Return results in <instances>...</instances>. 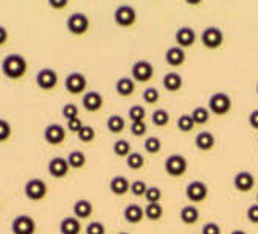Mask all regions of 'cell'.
Listing matches in <instances>:
<instances>
[{
  "instance_id": "cell-19",
  "label": "cell",
  "mask_w": 258,
  "mask_h": 234,
  "mask_svg": "<svg viewBox=\"0 0 258 234\" xmlns=\"http://www.w3.org/2000/svg\"><path fill=\"white\" fill-rule=\"evenodd\" d=\"M165 61H167V64L171 67H179L185 63V52L177 45L170 47L167 50V53H165Z\"/></svg>"
},
{
  "instance_id": "cell-5",
  "label": "cell",
  "mask_w": 258,
  "mask_h": 234,
  "mask_svg": "<svg viewBox=\"0 0 258 234\" xmlns=\"http://www.w3.org/2000/svg\"><path fill=\"white\" fill-rule=\"evenodd\" d=\"M187 169H188V163L182 155H171L165 161V172L173 178L182 176L187 172Z\"/></svg>"
},
{
  "instance_id": "cell-39",
  "label": "cell",
  "mask_w": 258,
  "mask_h": 234,
  "mask_svg": "<svg viewBox=\"0 0 258 234\" xmlns=\"http://www.w3.org/2000/svg\"><path fill=\"white\" fill-rule=\"evenodd\" d=\"M160 199H162V191L156 186L148 188V191H146V194H145V200L148 203H159Z\"/></svg>"
},
{
  "instance_id": "cell-16",
  "label": "cell",
  "mask_w": 258,
  "mask_h": 234,
  "mask_svg": "<svg viewBox=\"0 0 258 234\" xmlns=\"http://www.w3.org/2000/svg\"><path fill=\"white\" fill-rule=\"evenodd\" d=\"M103 96L100 92H95V91H90V92H86L83 96V108L86 111H90V113H97L103 108Z\"/></svg>"
},
{
  "instance_id": "cell-30",
  "label": "cell",
  "mask_w": 258,
  "mask_h": 234,
  "mask_svg": "<svg viewBox=\"0 0 258 234\" xmlns=\"http://www.w3.org/2000/svg\"><path fill=\"white\" fill-rule=\"evenodd\" d=\"M114 153L118 156V158H127L131 155V144H129L126 139H118L114 142V147H112Z\"/></svg>"
},
{
  "instance_id": "cell-32",
  "label": "cell",
  "mask_w": 258,
  "mask_h": 234,
  "mask_svg": "<svg viewBox=\"0 0 258 234\" xmlns=\"http://www.w3.org/2000/svg\"><path fill=\"white\" fill-rule=\"evenodd\" d=\"M191 117H193L196 125H204L210 119V111L207 110V108H204V106H198V108H195V110L191 111Z\"/></svg>"
},
{
  "instance_id": "cell-44",
  "label": "cell",
  "mask_w": 258,
  "mask_h": 234,
  "mask_svg": "<svg viewBox=\"0 0 258 234\" xmlns=\"http://www.w3.org/2000/svg\"><path fill=\"white\" fill-rule=\"evenodd\" d=\"M146 131H148V127H146L145 120L143 122H133L131 123V133L134 136H143Z\"/></svg>"
},
{
  "instance_id": "cell-37",
  "label": "cell",
  "mask_w": 258,
  "mask_h": 234,
  "mask_svg": "<svg viewBox=\"0 0 258 234\" xmlns=\"http://www.w3.org/2000/svg\"><path fill=\"white\" fill-rule=\"evenodd\" d=\"M129 119H131L133 122H143L145 117H146V111H145V108L140 106V105H134L129 108Z\"/></svg>"
},
{
  "instance_id": "cell-8",
  "label": "cell",
  "mask_w": 258,
  "mask_h": 234,
  "mask_svg": "<svg viewBox=\"0 0 258 234\" xmlns=\"http://www.w3.org/2000/svg\"><path fill=\"white\" fill-rule=\"evenodd\" d=\"M13 234H34L36 232V222L33 217L27 214H21L11 222Z\"/></svg>"
},
{
  "instance_id": "cell-34",
  "label": "cell",
  "mask_w": 258,
  "mask_h": 234,
  "mask_svg": "<svg viewBox=\"0 0 258 234\" xmlns=\"http://www.w3.org/2000/svg\"><path fill=\"white\" fill-rule=\"evenodd\" d=\"M151 120L156 127H165V125L170 122V114L165 110H156L151 116Z\"/></svg>"
},
{
  "instance_id": "cell-53",
  "label": "cell",
  "mask_w": 258,
  "mask_h": 234,
  "mask_svg": "<svg viewBox=\"0 0 258 234\" xmlns=\"http://www.w3.org/2000/svg\"><path fill=\"white\" fill-rule=\"evenodd\" d=\"M256 203H258V194H256Z\"/></svg>"
},
{
  "instance_id": "cell-26",
  "label": "cell",
  "mask_w": 258,
  "mask_h": 234,
  "mask_svg": "<svg viewBox=\"0 0 258 234\" xmlns=\"http://www.w3.org/2000/svg\"><path fill=\"white\" fill-rule=\"evenodd\" d=\"M180 220L183 222V223H187V225H193V223H196L198 220H199V211H198V208L196 206H193V205H188V206H183L182 209H180Z\"/></svg>"
},
{
  "instance_id": "cell-11",
  "label": "cell",
  "mask_w": 258,
  "mask_h": 234,
  "mask_svg": "<svg viewBox=\"0 0 258 234\" xmlns=\"http://www.w3.org/2000/svg\"><path fill=\"white\" fill-rule=\"evenodd\" d=\"M36 84H38L44 91H51V89L58 84V74L50 67L41 69L36 74Z\"/></svg>"
},
{
  "instance_id": "cell-18",
  "label": "cell",
  "mask_w": 258,
  "mask_h": 234,
  "mask_svg": "<svg viewBox=\"0 0 258 234\" xmlns=\"http://www.w3.org/2000/svg\"><path fill=\"white\" fill-rule=\"evenodd\" d=\"M123 217L127 223H133V225H137L143 220L145 217V209L137 205V203H131L127 205L123 211Z\"/></svg>"
},
{
  "instance_id": "cell-3",
  "label": "cell",
  "mask_w": 258,
  "mask_h": 234,
  "mask_svg": "<svg viewBox=\"0 0 258 234\" xmlns=\"http://www.w3.org/2000/svg\"><path fill=\"white\" fill-rule=\"evenodd\" d=\"M24 192H25L27 199H30L33 202H39L47 195L48 189H47V184H45L44 179L33 178V179H28V181H27V184L24 188Z\"/></svg>"
},
{
  "instance_id": "cell-12",
  "label": "cell",
  "mask_w": 258,
  "mask_h": 234,
  "mask_svg": "<svg viewBox=\"0 0 258 234\" xmlns=\"http://www.w3.org/2000/svg\"><path fill=\"white\" fill-rule=\"evenodd\" d=\"M207 194H209V188L204 181H191L185 189L187 199L193 203L204 202V199H207Z\"/></svg>"
},
{
  "instance_id": "cell-52",
  "label": "cell",
  "mask_w": 258,
  "mask_h": 234,
  "mask_svg": "<svg viewBox=\"0 0 258 234\" xmlns=\"http://www.w3.org/2000/svg\"><path fill=\"white\" fill-rule=\"evenodd\" d=\"M118 234H129V232H118Z\"/></svg>"
},
{
  "instance_id": "cell-22",
  "label": "cell",
  "mask_w": 258,
  "mask_h": 234,
  "mask_svg": "<svg viewBox=\"0 0 258 234\" xmlns=\"http://www.w3.org/2000/svg\"><path fill=\"white\" fill-rule=\"evenodd\" d=\"M216 144V139L215 136L210 133V131H201L196 137H195V146L202 150V152H207V150H212Z\"/></svg>"
},
{
  "instance_id": "cell-27",
  "label": "cell",
  "mask_w": 258,
  "mask_h": 234,
  "mask_svg": "<svg viewBox=\"0 0 258 234\" xmlns=\"http://www.w3.org/2000/svg\"><path fill=\"white\" fill-rule=\"evenodd\" d=\"M106 127H107V130H109L110 133L118 134V133H121V131L124 130V127H126V122H124V119H123L121 116H117V114H114V116H110V117L107 119V122H106Z\"/></svg>"
},
{
  "instance_id": "cell-20",
  "label": "cell",
  "mask_w": 258,
  "mask_h": 234,
  "mask_svg": "<svg viewBox=\"0 0 258 234\" xmlns=\"http://www.w3.org/2000/svg\"><path fill=\"white\" fill-rule=\"evenodd\" d=\"M109 189L110 192H112L114 195H124L127 194L129 191H131V183L127 181V178L126 176H114L112 179H110V183H109Z\"/></svg>"
},
{
  "instance_id": "cell-41",
  "label": "cell",
  "mask_w": 258,
  "mask_h": 234,
  "mask_svg": "<svg viewBox=\"0 0 258 234\" xmlns=\"http://www.w3.org/2000/svg\"><path fill=\"white\" fill-rule=\"evenodd\" d=\"M11 137V125L8 120L0 119V142H7Z\"/></svg>"
},
{
  "instance_id": "cell-21",
  "label": "cell",
  "mask_w": 258,
  "mask_h": 234,
  "mask_svg": "<svg viewBox=\"0 0 258 234\" xmlns=\"http://www.w3.org/2000/svg\"><path fill=\"white\" fill-rule=\"evenodd\" d=\"M92 212H94V205L92 202L86 200V199H81L78 202H75L73 205V214H75V217L80 219V220H84V219H89Z\"/></svg>"
},
{
  "instance_id": "cell-35",
  "label": "cell",
  "mask_w": 258,
  "mask_h": 234,
  "mask_svg": "<svg viewBox=\"0 0 258 234\" xmlns=\"http://www.w3.org/2000/svg\"><path fill=\"white\" fill-rule=\"evenodd\" d=\"M61 113H62V117H64L66 120L78 119V117H80V108H78L75 103H67V105L62 106Z\"/></svg>"
},
{
  "instance_id": "cell-38",
  "label": "cell",
  "mask_w": 258,
  "mask_h": 234,
  "mask_svg": "<svg viewBox=\"0 0 258 234\" xmlns=\"http://www.w3.org/2000/svg\"><path fill=\"white\" fill-rule=\"evenodd\" d=\"M159 99H160V94H159V91L156 87H153V86H150V87H146L145 91H143V100L148 103V105H154V103H157L159 102Z\"/></svg>"
},
{
  "instance_id": "cell-24",
  "label": "cell",
  "mask_w": 258,
  "mask_h": 234,
  "mask_svg": "<svg viewBox=\"0 0 258 234\" xmlns=\"http://www.w3.org/2000/svg\"><path fill=\"white\" fill-rule=\"evenodd\" d=\"M115 91L118 96L121 97H129L133 96L134 91H136V81L133 78H127V77H123L120 78L117 83H115Z\"/></svg>"
},
{
  "instance_id": "cell-51",
  "label": "cell",
  "mask_w": 258,
  "mask_h": 234,
  "mask_svg": "<svg viewBox=\"0 0 258 234\" xmlns=\"http://www.w3.org/2000/svg\"><path fill=\"white\" fill-rule=\"evenodd\" d=\"M230 234H247L246 231H243V229H235V231H232Z\"/></svg>"
},
{
  "instance_id": "cell-1",
  "label": "cell",
  "mask_w": 258,
  "mask_h": 234,
  "mask_svg": "<svg viewBox=\"0 0 258 234\" xmlns=\"http://www.w3.org/2000/svg\"><path fill=\"white\" fill-rule=\"evenodd\" d=\"M27 60L19 55V53H11V55L5 57L2 61V72L4 75L10 80H19L27 74Z\"/></svg>"
},
{
  "instance_id": "cell-13",
  "label": "cell",
  "mask_w": 258,
  "mask_h": 234,
  "mask_svg": "<svg viewBox=\"0 0 258 234\" xmlns=\"http://www.w3.org/2000/svg\"><path fill=\"white\" fill-rule=\"evenodd\" d=\"M44 139L50 146H59L66 139V130L59 123H50L44 131Z\"/></svg>"
},
{
  "instance_id": "cell-47",
  "label": "cell",
  "mask_w": 258,
  "mask_h": 234,
  "mask_svg": "<svg viewBox=\"0 0 258 234\" xmlns=\"http://www.w3.org/2000/svg\"><path fill=\"white\" fill-rule=\"evenodd\" d=\"M201 234H221V228L218 223L215 222H209L202 226V232Z\"/></svg>"
},
{
  "instance_id": "cell-2",
  "label": "cell",
  "mask_w": 258,
  "mask_h": 234,
  "mask_svg": "<svg viewBox=\"0 0 258 234\" xmlns=\"http://www.w3.org/2000/svg\"><path fill=\"white\" fill-rule=\"evenodd\" d=\"M232 99L224 92H216L209 99V111L216 116H224L230 111Z\"/></svg>"
},
{
  "instance_id": "cell-45",
  "label": "cell",
  "mask_w": 258,
  "mask_h": 234,
  "mask_svg": "<svg viewBox=\"0 0 258 234\" xmlns=\"http://www.w3.org/2000/svg\"><path fill=\"white\" fill-rule=\"evenodd\" d=\"M246 217L250 223H255L258 225V203L255 205H250L246 211Z\"/></svg>"
},
{
  "instance_id": "cell-6",
  "label": "cell",
  "mask_w": 258,
  "mask_h": 234,
  "mask_svg": "<svg viewBox=\"0 0 258 234\" xmlns=\"http://www.w3.org/2000/svg\"><path fill=\"white\" fill-rule=\"evenodd\" d=\"M89 25H90L89 17L83 13H73L67 19V30L75 36H81V34L87 33Z\"/></svg>"
},
{
  "instance_id": "cell-50",
  "label": "cell",
  "mask_w": 258,
  "mask_h": 234,
  "mask_svg": "<svg viewBox=\"0 0 258 234\" xmlns=\"http://www.w3.org/2000/svg\"><path fill=\"white\" fill-rule=\"evenodd\" d=\"M7 41H8V30L4 25H0V45L7 44Z\"/></svg>"
},
{
  "instance_id": "cell-23",
  "label": "cell",
  "mask_w": 258,
  "mask_h": 234,
  "mask_svg": "<svg viewBox=\"0 0 258 234\" xmlns=\"http://www.w3.org/2000/svg\"><path fill=\"white\" fill-rule=\"evenodd\" d=\"M61 234H80L81 232V222L77 217H64L59 223Z\"/></svg>"
},
{
  "instance_id": "cell-46",
  "label": "cell",
  "mask_w": 258,
  "mask_h": 234,
  "mask_svg": "<svg viewBox=\"0 0 258 234\" xmlns=\"http://www.w3.org/2000/svg\"><path fill=\"white\" fill-rule=\"evenodd\" d=\"M83 127H84V123H83V120L78 117V119H72V120H67V128L72 131V133H80L81 130H83Z\"/></svg>"
},
{
  "instance_id": "cell-36",
  "label": "cell",
  "mask_w": 258,
  "mask_h": 234,
  "mask_svg": "<svg viewBox=\"0 0 258 234\" xmlns=\"http://www.w3.org/2000/svg\"><path fill=\"white\" fill-rule=\"evenodd\" d=\"M162 149V142L159 137H154V136H150V137H146L145 141V150L148 152L150 155H156L159 153Z\"/></svg>"
},
{
  "instance_id": "cell-40",
  "label": "cell",
  "mask_w": 258,
  "mask_h": 234,
  "mask_svg": "<svg viewBox=\"0 0 258 234\" xmlns=\"http://www.w3.org/2000/svg\"><path fill=\"white\" fill-rule=\"evenodd\" d=\"M78 139L84 144H89L95 139V130L90 127V125H84L83 130L78 133Z\"/></svg>"
},
{
  "instance_id": "cell-42",
  "label": "cell",
  "mask_w": 258,
  "mask_h": 234,
  "mask_svg": "<svg viewBox=\"0 0 258 234\" xmlns=\"http://www.w3.org/2000/svg\"><path fill=\"white\" fill-rule=\"evenodd\" d=\"M146 191H148V184L142 179H137V181H133L131 184V192L136 195V197H145Z\"/></svg>"
},
{
  "instance_id": "cell-14",
  "label": "cell",
  "mask_w": 258,
  "mask_h": 234,
  "mask_svg": "<svg viewBox=\"0 0 258 234\" xmlns=\"http://www.w3.org/2000/svg\"><path fill=\"white\" fill-rule=\"evenodd\" d=\"M233 186L238 192H250L255 186V176L250 172H238L233 178Z\"/></svg>"
},
{
  "instance_id": "cell-31",
  "label": "cell",
  "mask_w": 258,
  "mask_h": 234,
  "mask_svg": "<svg viewBox=\"0 0 258 234\" xmlns=\"http://www.w3.org/2000/svg\"><path fill=\"white\" fill-rule=\"evenodd\" d=\"M126 166L131 169V170H139L145 166V158L142 153L139 152H133L131 155H129L126 158Z\"/></svg>"
},
{
  "instance_id": "cell-28",
  "label": "cell",
  "mask_w": 258,
  "mask_h": 234,
  "mask_svg": "<svg viewBox=\"0 0 258 234\" xmlns=\"http://www.w3.org/2000/svg\"><path fill=\"white\" fill-rule=\"evenodd\" d=\"M67 163L72 169H81L86 166V155L80 150H73L67 156Z\"/></svg>"
},
{
  "instance_id": "cell-33",
  "label": "cell",
  "mask_w": 258,
  "mask_h": 234,
  "mask_svg": "<svg viewBox=\"0 0 258 234\" xmlns=\"http://www.w3.org/2000/svg\"><path fill=\"white\" fill-rule=\"evenodd\" d=\"M195 120L191 117V114H182L179 119H177V128L182 131V133H190L193 128H195Z\"/></svg>"
},
{
  "instance_id": "cell-29",
  "label": "cell",
  "mask_w": 258,
  "mask_h": 234,
  "mask_svg": "<svg viewBox=\"0 0 258 234\" xmlns=\"http://www.w3.org/2000/svg\"><path fill=\"white\" fill-rule=\"evenodd\" d=\"M162 215H163V208L160 206V203H148L145 208V217L148 219V220H159L162 219Z\"/></svg>"
},
{
  "instance_id": "cell-48",
  "label": "cell",
  "mask_w": 258,
  "mask_h": 234,
  "mask_svg": "<svg viewBox=\"0 0 258 234\" xmlns=\"http://www.w3.org/2000/svg\"><path fill=\"white\" fill-rule=\"evenodd\" d=\"M249 125L253 130H258V110H255L249 114Z\"/></svg>"
},
{
  "instance_id": "cell-43",
  "label": "cell",
  "mask_w": 258,
  "mask_h": 234,
  "mask_svg": "<svg viewBox=\"0 0 258 234\" xmlns=\"http://www.w3.org/2000/svg\"><path fill=\"white\" fill-rule=\"evenodd\" d=\"M86 234H106V226L101 222H92L86 226Z\"/></svg>"
},
{
  "instance_id": "cell-54",
  "label": "cell",
  "mask_w": 258,
  "mask_h": 234,
  "mask_svg": "<svg viewBox=\"0 0 258 234\" xmlns=\"http://www.w3.org/2000/svg\"><path fill=\"white\" fill-rule=\"evenodd\" d=\"M256 94H258V84H256Z\"/></svg>"
},
{
  "instance_id": "cell-15",
  "label": "cell",
  "mask_w": 258,
  "mask_h": 234,
  "mask_svg": "<svg viewBox=\"0 0 258 234\" xmlns=\"http://www.w3.org/2000/svg\"><path fill=\"white\" fill-rule=\"evenodd\" d=\"M48 169V173L53 176V178H64L67 173H69V163H67V158H61V156H56L50 159V163L47 166Z\"/></svg>"
},
{
  "instance_id": "cell-7",
  "label": "cell",
  "mask_w": 258,
  "mask_h": 234,
  "mask_svg": "<svg viewBox=\"0 0 258 234\" xmlns=\"http://www.w3.org/2000/svg\"><path fill=\"white\" fill-rule=\"evenodd\" d=\"M66 91L72 96H80L84 92V89L87 87V80L80 72H72L66 78Z\"/></svg>"
},
{
  "instance_id": "cell-49",
  "label": "cell",
  "mask_w": 258,
  "mask_h": 234,
  "mask_svg": "<svg viewBox=\"0 0 258 234\" xmlns=\"http://www.w3.org/2000/svg\"><path fill=\"white\" fill-rule=\"evenodd\" d=\"M48 5L51 8H54V10H62V8H66L69 5V2H67V0H58V2H54V0H50Z\"/></svg>"
},
{
  "instance_id": "cell-9",
  "label": "cell",
  "mask_w": 258,
  "mask_h": 234,
  "mask_svg": "<svg viewBox=\"0 0 258 234\" xmlns=\"http://www.w3.org/2000/svg\"><path fill=\"white\" fill-rule=\"evenodd\" d=\"M136 19H137V13L129 5H121L114 13V21L118 27H124V28L131 27L136 24Z\"/></svg>"
},
{
  "instance_id": "cell-25",
  "label": "cell",
  "mask_w": 258,
  "mask_h": 234,
  "mask_svg": "<svg viewBox=\"0 0 258 234\" xmlns=\"http://www.w3.org/2000/svg\"><path fill=\"white\" fill-rule=\"evenodd\" d=\"M162 83H163V87L167 89V91H170V92H177L179 89L182 87L183 80H182V77L177 74V72H170V74H167V75L163 77Z\"/></svg>"
},
{
  "instance_id": "cell-17",
  "label": "cell",
  "mask_w": 258,
  "mask_h": 234,
  "mask_svg": "<svg viewBox=\"0 0 258 234\" xmlns=\"http://www.w3.org/2000/svg\"><path fill=\"white\" fill-rule=\"evenodd\" d=\"M176 42H177V47H180V49L191 47L196 42V33H195V30L190 28V27H180L176 31Z\"/></svg>"
},
{
  "instance_id": "cell-4",
  "label": "cell",
  "mask_w": 258,
  "mask_h": 234,
  "mask_svg": "<svg viewBox=\"0 0 258 234\" xmlns=\"http://www.w3.org/2000/svg\"><path fill=\"white\" fill-rule=\"evenodd\" d=\"M201 42H202V45L210 50L219 49L224 42V34L218 27H207L201 33Z\"/></svg>"
},
{
  "instance_id": "cell-10",
  "label": "cell",
  "mask_w": 258,
  "mask_h": 234,
  "mask_svg": "<svg viewBox=\"0 0 258 234\" xmlns=\"http://www.w3.org/2000/svg\"><path fill=\"white\" fill-rule=\"evenodd\" d=\"M154 75V67L150 61H136L133 66V78L137 83H148Z\"/></svg>"
}]
</instances>
